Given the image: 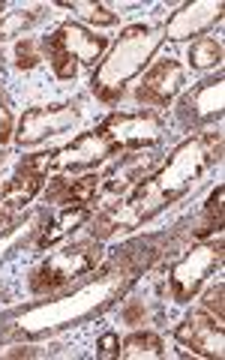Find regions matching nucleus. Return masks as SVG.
<instances>
[{"mask_svg": "<svg viewBox=\"0 0 225 360\" xmlns=\"http://www.w3.org/2000/svg\"><path fill=\"white\" fill-rule=\"evenodd\" d=\"M222 162V127H207L198 135H189L172 150V156L144 177L120 205H105V210L94 217L90 234L94 240H105L117 229H139L141 222L153 219L160 210L184 198L210 165Z\"/></svg>", "mask_w": 225, "mask_h": 360, "instance_id": "1", "label": "nucleus"}, {"mask_svg": "<svg viewBox=\"0 0 225 360\" xmlns=\"http://www.w3.org/2000/svg\"><path fill=\"white\" fill-rule=\"evenodd\" d=\"M132 283L135 279L123 274L120 267L105 264L90 283L66 291L60 297L4 315L0 319V340H37V336L72 328V324H84L103 315L115 300H120V295Z\"/></svg>", "mask_w": 225, "mask_h": 360, "instance_id": "2", "label": "nucleus"}, {"mask_svg": "<svg viewBox=\"0 0 225 360\" xmlns=\"http://www.w3.org/2000/svg\"><path fill=\"white\" fill-rule=\"evenodd\" d=\"M165 42L162 30L150 25H132L120 33V39L111 45L108 58L96 63V72L90 75V90L103 103H117L127 94V84L135 75L144 72V66L153 60V54L160 51Z\"/></svg>", "mask_w": 225, "mask_h": 360, "instance_id": "3", "label": "nucleus"}, {"mask_svg": "<svg viewBox=\"0 0 225 360\" xmlns=\"http://www.w3.org/2000/svg\"><path fill=\"white\" fill-rule=\"evenodd\" d=\"M105 49H108L105 37L87 30L84 25H75V21H63V25H58L42 39L45 60L51 63L54 75L63 78V82L75 78L78 66H94L103 58Z\"/></svg>", "mask_w": 225, "mask_h": 360, "instance_id": "4", "label": "nucleus"}, {"mask_svg": "<svg viewBox=\"0 0 225 360\" xmlns=\"http://www.w3.org/2000/svg\"><path fill=\"white\" fill-rule=\"evenodd\" d=\"M99 262H103V246H99V240L63 246L60 252H51L30 274V291L33 295H58V291L70 288L78 276L96 270Z\"/></svg>", "mask_w": 225, "mask_h": 360, "instance_id": "5", "label": "nucleus"}, {"mask_svg": "<svg viewBox=\"0 0 225 360\" xmlns=\"http://www.w3.org/2000/svg\"><path fill=\"white\" fill-rule=\"evenodd\" d=\"M108 156H117L115 148L105 141V135L99 129H90L82 132L72 144L58 150H49V153H33L25 156L21 165L30 168V172H39V174H51V172H82V168H94L99 162H105Z\"/></svg>", "mask_w": 225, "mask_h": 360, "instance_id": "6", "label": "nucleus"}, {"mask_svg": "<svg viewBox=\"0 0 225 360\" xmlns=\"http://www.w3.org/2000/svg\"><path fill=\"white\" fill-rule=\"evenodd\" d=\"M96 129L105 135V141L115 148V153H135V150L156 148L165 135V123L153 111H135V115L115 111Z\"/></svg>", "mask_w": 225, "mask_h": 360, "instance_id": "7", "label": "nucleus"}, {"mask_svg": "<svg viewBox=\"0 0 225 360\" xmlns=\"http://www.w3.org/2000/svg\"><path fill=\"white\" fill-rule=\"evenodd\" d=\"M222 243H205V246H193L180 262L172 264L168 270V291H172L174 303H189L198 288L205 285V279L222 264Z\"/></svg>", "mask_w": 225, "mask_h": 360, "instance_id": "8", "label": "nucleus"}, {"mask_svg": "<svg viewBox=\"0 0 225 360\" xmlns=\"http://www.w3.org/2000/svg\"><path fill=\"white\" fill-rule=\"evenodd\" d=\"M82 120V108L75 103H66V105H39V108H27L18 120V129H15V144L21 148H33L51 135H60L66 129L78 127Z\"/></svg>", "mask_w": 225, "mask_h": 360, "instance_id": "9", "label": "nucleus"}, {"mask_svg": "<svg viewBox=\"0 0 225 360\" xmlns=\"http://www.w3.org/2000/svg\"><path fill=\"white\" fill-rule=\"evenodd\" d=\"M174 340L193 352L195 357L207 360H222L225 354V328L222 319L210 312H189L184 321L174 328Z\"/></svg>", "mask_w": 225, "mask_h": 360, "instance_id": "10", "label": "nucleus"}, {"mask_svg": "<svg viewBox=\"0 0 225 360\" xmlns=\"http://www.w3.org/2000/svg\"><path fill=\"white\" fill-rule=\"evenodd\" d=\"M225 108V78H207L177 103V123L184 129H198L222 117Z\"/></svg>", "mask_w": 225, "mask_h": 360, "instance_id": "11", "label": "nucleus"}, {"mask_svg": "<svg viewBox=\"0 0 225 360\" xmlns=\"http://www.w3.org/2000/svg\"><path fill=\"white\" fill-rule=\"evenodd\" d=\"M225 6L222 0H193V4H184L177 13L165 21L162 37L172 42H184L193 37H205L222 21Z\"/></svg>", "mask_w": 225, "mask_h": 360, "instance_id": "12", "label": "nucleus"}, {"mask_svg": "<svg viewBox=\"0 0 225 360\" xmlns=\"http://www.w3.org/2000/svg\"><path fill=\"white\" fill-rule=\"evenodd\" d=\"M184 84H186V72H184V66H180V60L162 58L144 72L139 87H135V99L150 108H165L180 90H184Z\"/></svg>", "mask_w": 225, "mask_h": 360, "instance_id": "13", "label": "nucleus"}, {"mask_svg": "<svg viewBox=\"0 0 225 360\" xmlns=\"http://www.w3.org/2000/svg\"><path fill=\"white\" fill-rule=\"evenodd\" d=\"M156 160H160V156H150V153H144V150H139V153H127V156L120 160V165L115 168V172L103 177V184H99V193H96V195H103V198L129 195L144 177H150Z\"/></svg>", "mask_w": 225, "mask_h": 360, "instance_id": "14", "label": "nucleus"}, {"mask_svg": "<svg viewBox=\"0 0 225 360\" xmlns=\"http://www.w3.org/2000/svg\"><path fill=\"white\" fill-rule=\"evenodd\" d=\"M168 238H139V240H129V243H123V246H117L115 250V255H111V262L108 264H115V267H120L127 276H139V274H144L156 258L162 255V243H165Z\"/></svg>", "mask_w": 225, "mask_h": 360, "instance_id": "15", "label": "nucleus"}, {"mask_svg": "<svg viewBox=\"0 0 225 360\" xmlns=\"http://www.w3.org/2000/svg\"><path fill=\"white\" fill-rule=\"evenodd\" d=\"M42 184H45V174L30 172V168L18 165L15 177L9 180L4 189H0V210L9 213V210H18V207L30 205V201L37 198V193L42 189Z\"/></svg>", "mask_w": 225, "mask_h": 360, "instance_id": "16", "label": "nucleus"}, {"mask_svg": "<svg viewBox=\"0 0 225 360\" xmlns=\"http://www.w3.org/2000/svg\"><path fill=\"white\" fill-rule=\"evenodd\" d=\"M117 357L120 360H160V357H165V342L150 330L132 333L120 342Z\"/></svg>", "mask_w": 225, "mask_h": 360, "instance_id": "17", "label": "nucleus"}, {"mask_svg": "<svg viewBox=\"0 0 225 360\" xmlns=\"http://www.w3.org/2000/svg\"><path fill=\"white\" fill-rule=\"evenodd\" d=\"M99 184H103V177L99 174H84V177L66 180L63 195H60L58 205H63V207H90L94 205V198H96V193H99Z\"/></svg>", "mask_w": 225, "mask_h": 360, "instance_id": "18", "label": "nucleus"}, {"mask_svg": "<svg viewBox=\"0 0 225 360\" xmlns=\"http://www.w3.org/2000/svg\"><path fill=\"white\" fill-rule=\"evenodd\" d=\"M87 217H90V207H63L60 219H58V222H51V229H45V231L39 234L37 246H39V250H45V246L58 243V240H60V238H66L70 231H75L78 225H84V222H87Z\"/></svg>", "mask_w": 225, "mask_h": 360, "instance_id": "19", "label": "nucleus"}, {"mask_svg": "<svg viewBox=\"0 0 225 360\" xmlns=\"http://www.w3.org/2000/svg\"><path fill=\"white\" fill-rule=\"evenodd\" d=\"M222 201H225V186H217L207 198L205 205V213H201L198 225L193 229V238L195 240H205L210 234H219L222 231Z\"/></svg>", "mask_w": 225, "mask_h": 360, "instance_id": "20", "label": "nucleus"}, {"mask_svg": "<svg viewBox=\"0 0 225 360\" xmlns=\"http://www.w3.org/2000/svg\"><path fill=\"white\" fill-rule=\"evenodd\" d=\"M45 15V6H21L15 9V13H6L4 18H0V39H15L21 37L27 27H33L37 21Z\"/></svg>", "mask_w": 225, "mask_h": 360, "instance_id": "21", "label": "nucleus"}, {"mask_svg": "<svg viewBox=\"0 0 225 360\" xmlns=\"http://www.w3.org/2000/svg\"><path fill=\"white\" fill-rule=\"evenodd\" d=\"M60 6L63 9H72V13H78L84 21H90V25H99V27L117 25V15L111 13L105 4H94V0H63Z\"/></svg>", "mask_w": 225, "mask_h": 360, "instance_id": "22", "label": "nucleus"}, {"mask_svg": "<svg viewBox=\"0 0 225 360\" xmlns=\"http://www.w3.org/2000/svg\"><path fill=\"white\" fill-rule=\"evenodd\" d=\"M222 42L219 39H198L193 42V49H189V66L193 70H210V66H219L222 63Z\"/></svg>", "mask_w": 225, "mask_h": 360, "instance_id": "23", "label": "nucleus"}, {"mask_svg": "<svg viewBox=\"0 0 225 360\" xmlns=\"http://www.w3.org/2000/svg\"><path fill=\"white\" fill-rule=\"evenodd\" d=\"M45 58H39L37 51V39H21L15 45V66L18 70H33V66H39Z\"/></svg>", "mask_w": 225, "mask_h": 360, "instance_id": "24", "label": "nucleus"}, {"mask_svg": "<svg viewBox=\"0 0 225 360\" xmlns=\"http://www.w3.org/2000/svg\"><path fill=\"white\" fill-rule=\"evenodd\" d=\"M222 297H225V283L219 279V283H217V285H210V288H207V295H205V309L213 312L217 319H225V303H222Z\"/></svg>", "mask_w": 225, "mask_h": 360, "instance_id": "25", "label": "nucleus"}, {"mask_svg": "<svg viewBox=\"0 0 225 360\" xmlns=\"http://www.w3.org/2000/svg\"><path fill=\"white\" fill-rule=\"evenodd\" d=\"M120 352V336L117 333H103L99 336V342H96V357L99 360H111V357H117Z\"/></svg>", "mask_w": 225, "mask_h": 360, "instance_id": "26", "label": "nucleus"}, {"mask_svg": "<svg viewBox=\"0 0 225 360\" xmlns=\"http://www.w3.org/2000/svg\"><path fill=\"white\" fill-rule=\"evenodd\" d=\"M13 135H15V129H13V115H9L6 99H4V90H0V148L13 141Z\"/></svg>", "mask_w": 225, "mask_h": 360, "instance_id": "27", "label": "nucleus"}, {"mask_svg": "<svg viewBox=\"0 0 225 360\" xmlns=\"http://www.w3.org/2000/svg\"><path fill=\"white\" fill-rule=\"evenodd\" d=\"M4 222H6V219H4V210H0V225H4Z\"/></svg>", "mask_w": 225, "mask_h": 360, "instance_id": "28", "label": "nucleus"}, {"mask_svg": "<svg viewBox=\"0 0 225 360\" xmlns=\"http://www.w3.org/2000/svg\"><path fill=\"white\" fill-rule=\"evenodd\" d=\"M0 13H4V0H0Z\"/></svg>", "mask_w": 225, "mask_h": 360, "instance_id": "29", "label": "nucleus"}]
</instances>
